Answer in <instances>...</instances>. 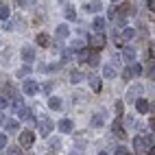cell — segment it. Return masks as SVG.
I'll return each mask as SVG.
<instances>
[{
	"mask_svg": "<svg viewBox=\"0 0 155 155\" xmlns=\"http://www.w3.org/2000/svg\"><path fill=\"white\" fill-rule=\"evenodd\" d=\"M20 7H31V0H20Z\"/></svg>",
	"mask_w": 155,
	"mask_h": 155,
	"instance_id": "39",
	"label": "cell"
},
{
	"mask_svg": "<svg viewBox=\"0 0 155 155\" xmlns=\"http://www.w3.org/2000/svg\"><path fill=\"white\" fill-rule=\"evenodd\" d=\"M18 114H20V118H22V120H33V111H31L28 107H20Z\"/></svg>",
	"mask_w": 155,
	"mask_h": 155,
	"instance_id": "14",
	"label": "cell"
},
{
	"mask_svg": "<svg viewBox=\"0 0 155 155\" xmlns=\"http://www.w3.org/2000/svg\"><path fill=\"white\" fill-rule=\"evenodd\" d=\"M7 147V133H0V151Z\"/></svg>",
	"mask_w": 155,
	"mask_h": 155,
	"instance_id": "31",
	"label": "cell"
},
{
	"mask_svg": "<svg viewBox=\"0 0 155 155\" xmlns=\"http://www.w3.org/2000/svg\"><path fill=\"white\" fill-rule=\"evenodd\" d=\"M151 131L155 133V118H151Z\"/></svg>",
	"mask_w": 155,
	"mask_h": 155,
	"instance_id": "41",
	"label": "cell"
},
{
	"mask_svg": "<svg viewBox=\"0 0 155 155\" xmlns=\"http://www.w3.org/2000/svg\"><path fill=\"white\" fill-rule=\"evenodd\" d=\"M149 153H155V147H151V151H149Z\"/></svg>",
	"mask_w": 155,
	"mask_h": 155,
	"instance_id": "43",
	"label": "cell"
},
{
	"mask_svg": "<svg viewBox=\"0 0 155 155\" xmlns=\"http://www.w3.org/2000/svg\"><path fill=\"white\" fill-rule=\"evenodd\" d=\"M147 2H149V9H151V11L155 13V0H147Z\"/></svg>",
	"mask_w": 155,
	"mask_h": 155,
	"instance_id": "38",
	"label": "cell"
},
{
	"mask_svg": "<svg viewBox=\"0 0 155 155\" xmlns=\"http://www.w3.org/2000/svg\"><path fill=\"white\" fill-rule=\"evenodd\" d=\"M116 114H118V116H122V101L116 103Z\"/></svg>",
	"mask_w": 155,
	"mask_h": 155,
	"instance_id": "34",
	"label": "cell"
},
{
	"mask_svg": "<svg viewBox=\"0 0 155 155\" xmlns=\"http://www.w3.org/2000/svg\"><path fill=\"white\" fill-rule=\"evenodd\" d=\"M111 129H114V133H116L118 138H125V136H127V133H125V129H122V122H120V116H118L116 120L111 122Z\"/></svg>",
	"mask_w": 155,
	"mask_h": 155,
	"instance_id": "9",
	"label": "cell"
},
{
	"mask_svg": "<svg viewBox=\"0 0 155 155\" xmlns=\"http://www.w3.org/2000/svg\"><path fill=\"white\" fill-rule=\"evenodd\" d=\"M151 147H149V142L144 140V136H136L133 138V151L136 153H147Z\"/></svg>",
	"mask_w": 155,
	"mask_h": 155,
	"instance_id": "5",
	"label": "cell"
},
{
	"mask_svg": "<svg viewBox=\"0 0 155 155\" xmlns=\"http://www.w3.org/2000/svg\"><path fill=\"white\" fill-rule=\"evenodd\" d=\"M114 153H118V155H125V153H129V151H127V147H118V149L114 151Z\"/></svg>",
	"mask_w": 155,
	"mask_h": 155,
	"instance_id": "35",
	"label": "cell"
},
{
	"mask_svg": "<svg viewBox=\"0 0 155 155\" xmlns=\"http://www.w3.org/2000/svg\"><path fill=\"white\" fill-rule=\"evenodd\" d=\"M90 55H92L90 50H85V48H81V50H79V61H87V59H90Z\"/></svg>",
	"mask_w": 155,
	"mask_h": 155,
	"instance_id": "23",
	"label": "cell"
},
{
	"mask_svg": "<svg viewBox=\"0 0 155 155\" xmlns=\"http://www.w3.org/2000/svg\"><path fill=\"white\" fill-rule=\"evenodd\" d=\"M136 109L140 114H147L149 111V101L147 98H136Z\"/></svg>",
	"mask_w": 155,
	"mask_h": 155,
	"instance_id": "13",
	"label": "cell"
},
{
	"mask_svg": "<svg viewBox=\"0 0 155 155\" xmlns=\"http://www.w3.org/2000/svg\"><path fill=\"white\" fill-rule=\"evenodd\" d=\"M64 13H66V18L70 20V22H74V20H77V13H74V7H70V5H68Z\"/></svg>",
	"mask_w": 155,
	"mask_h": 155,
	"instance_id": "20",
	"label": "cell"
},
{
	"mask_svg": "<svg viewBox=\"0 0 155 155\" xmlns=\"http://www.w3.org/2000/svg\"><path fill=\"white\" fill-rule=\"evenodd\" d=\"M48 107L53 109V111H59L61 107H64V101H61L59 96H50L48 98Z\"/></svg>",
	"mask_w": 155,
	"mask_h": 155,
	"instance_id": "10",
	"label": "cell"
},
{
	"mask_svg": "<svg viewBox=\"0 0 155 155\" xmlns=\"http://www.w3.org/2000/svg\"><path fill=\"white\" fill-rule=\"evenodd\" d=\"M72 48H74V50H81V48H83V39H72V44H70Z\"/></svg>",
	"mask_w": 155,
	"mask_h": 155,
	"instance_id": "29",
	"label": "cell"
},
{
	"mask_svg": "<svg viewBox=\"0 0 155 155\" xmlns=\"http://www.w3.org/2000/svg\"><path fill=\"white\" fill-rule=\"evenodd\" d=\"M105 35H103V31H94L92 33V37H90V48H94V50H101L103 46H105Z\"/></svg>",
	"mask_w": 155,
	"mask_h": 155,
	"instance_id": "1",
	"label": "cell"
},
{
	"mask_svg": "<svg viewBox=\"0 0 155 155\" xmlns=\"http://www.w3.org/2000/svg\"><path fill=\"white\" fill-rule=\"evenodd\" d=\"M151 57H155V44L151 46Z\"/></svg>",
	"mask_w": 155,
	"mask_h": 155,
	"instance_id": "42",
	"label": "cell"
},
{
	"mask_svg": "<svg viewBox=\"0 0 155 155\" xmlns=\"http://www.w3.org/2000/svg\"><path fill=\"white\" fill-rule=\"evenodd\" d=\"M9 105V98H5V96H0V111H2L5 107Z\"/></svg>",
	"mask_w": 155,
	"mask_h": 155,
	"instance_id": "32",
	"label": "cell"
},
{
	"mask_svg": "<svg viewBox=\"0 0 155 155\" xmlns=\"http://www.w3.org/2000/svg\"><path fill=\"white\" fill-rule=\"evenodd\" d=\"M122 55H125L127 61H133V59H136V50H133L131 46H125V48H122Z\"/></svg>",
	"mask_w": 155,
	"mask_h": 155,
	"instance_id": "16",
	"label": "cell"
},
{
	"mask_svg": "<svg viewBox=\"0 0 155 155\" xmlns=\"http://www.w3.org/2000/svg\"><path fill=\"white\" fill-rule=\"evenodd\" d=\"M7 153H11V155H15V153H20V147H11V149H7Z\"/></svg>",
	"mask_w": 155,
	"mask_h": 155,
	"instance_id": "37",
	"label": "cell"
},
{
	"mask_svg": "<svg viewBox=\"0 0 155 155\" xmlns=\"http://www.w3.org/2000/svg\"><path fill=\"white\" fill-rule=\"evenodd\" d=\"M147 74L151 79H155V61H149V68H147Z\"/></svg>",
	"mask_w": 155,
	"mask_h": 155,
	"instance_id": "27",
	"label": "cell"
},
{
	"mask_svg": "<svg viewBox=\"0 0 155 155\" xmlns=\"http://www.w3.org/2000/svg\"><path fill=\"white\" fill-rule=\"evenodd\" d=\"M53 129H55V122L50 120V118H42V120H39V131H42V138H48L50 133H53Z\"/></svg>",
	"mask_w": 155,
	"mask_h": 155,
	"instance_id": "4",
	"label": "cell"
},
{
	"mask_svg": "<svg viewBox=\"0 0 155 155\" xmlns=\"http://www.w3.org/2000/svg\"><path fill=\"white\" fill-rule=\"evenodd\" d=\"M37 44H39V46H46V44H48V35L39 33V35H37Z\"/></svg>",
	"mask_w": 155,
	"mask_h": 155,
	"instance_id": "28",
	"label": "cell"
},
{
	"mask_svg": "<svg viewBox=\"0 0 155 155\" xmlns=\"http://www.w3.org/2000/svg\"><path fill=\"white\" fill-rule=\"evenodd\" d=\"M11 11H9V7H0V20H9Z\"/></svg>",
	"mask_w": 155,
	"mask_h": 155,
	"instance_id": "26",
	"label": "cell"
},
{
	"mask_svg": "<svg viewBox=\"0 0 155 155\" xmlns=\"http://www.w3.org/2000/svg\"><path fill=\"white\" fill-rule=\"evenodd\" d=\"M5 129L11 131V133H15V131H20V122H18L15 118H7V120H5Z\"/></svg>",
	"mask_w": 155,
	"mask_h": 155,
	"instance_id": "11",
	"label": "cell"
},
{
	"mask_svg": "<svg viewBox=\"0 0 155 155\" xmlns=\"http://www.w3.org/2000/svg\"><path fill=\"white\" fill-rule=\"evenodd\" d=\"M142 72V66L140 64H133V66H127L125 70H122V79L125 81H131V79H136L138 74Z\"/></svg>",
	"mask_w": 155,
	"mask_h": 155,
	"instance_id": "2",
	"label": "cell"
},
{
	"mask_svg": "<svg viewBox=\"0 0 155 155\" xmlns=\"http://www.w3.org/2000/svg\"><path fill=\"white\" fill-rule=\"evenodd\" d=\"M59 2H64V0H59Z\"/></svg>",
	"mask_w": 155,
	"mask_h": 155,
	"instance_id": "46",
	"label": "cell"
},
{
	"mask_svg": "<svg viewBox=\"0 0 155 155\" xmlns=\"http://www.w3.org/2000/svg\"><path fill=\"white\" fill-rule=\"evenodd\" d=\"M85 9H87V11H92V13H96V11H101V2H98V0H94V2L85 5Z\"/></svg>",
	"mask_w": 155,
	"mask_h": 155,
	"instance_id": "21",
	"label": "cell"
},
{
	"mask_svg": "<svg viewBox=\"0 0 155 155\" xmlns=\"http://www.w3.org/2000/svg\"><path fill=\"white\" fill-rule=\"evenodd\" d=\"M87 64H90L92 68H96V66L101 64V59H98V55H90V59H87Z\"/></svg>",
	"mask_w": 155,
	"mask_h": 155,
	"instance_id": "25",
	"label": "cell"
},
{
	"mask_svg": "<svg viewBox=\"0 0 155 155\" xmlns=\"http://www.w3.org/2000/svg\"><path fill=\"white\" fill-rule=\"evenodd\" d=\"M133 35H136V31H133V28H125V33H122V37H125V39H131Z\"/></svg>",
	"mask_w": 155,
	"mask_h": 155,
	"instance_id": "30",
	"label": "cell"
},
{
	"mask_svg": "<svg viewBox=\"0 0 155 155\" xmlns=\"http://www.w3.org/2000/svg\"><path fill=\"white\" fill-rule=\"evenodd\" d=\"M33 142H35V136H33V131L24 129L22 133H20V147H24V149H31V147H33Z\"/></svg>",
	"mask_w": 155,
	"mask_h": 155,
	"instance_id": "3",
	"label": "cell"
},
{
	"mask_svg": "<svg viewBox=\"0 0 155 155\" xmlns=\"http://www.w3.org/2000/svg\"><path fill=\"white\" fill-rule=\"evenodd\" d=\"M103 77H105V79H114V77H116V68H114V66H105V68H103Z\"/></svg>",
	"mask_w": 155,
	"mask_h": 155,
	"instance_id": "17",
	"label": "cell"
},
{
	"mask_svg": "<svg viewBox=\"0 0 155 155\" xmlns=\"http://www.w3.org/2000/svg\"><path fill=\"white\" fill-rule=\"evenodd\" d=\"M28 72H31V66H24V68H20L18 74H20V77H24V74H28Z\"/></svg>",
	"mask_w": 155,
	"mask_h": 155,
	"instance_id": "33",
	"label": "cell"
},
{
	"mask_svg": "<svg viewBox=\"0 0 155 155\" xmlns=\"http://www.w3.org/2000/svg\"><path fill=\"white\" fill-rule=\"evenodd\" d=\"M85 79V74H83V72H79V70H74V72H72V74H70V83H81V81H83Z\"/></svg>",
	"mask_w": 155,
	"mask_h": 155,
	"instance_id": "15",
	"label": "cell"
},
{
	"mask_svg": "<svg viewBox=\"0 0 155 155\" xmlns=\"http://www.w3.org/2000/svg\"><path fill=\"white\" fill-rule=\"evenodd\" d=\"M22 59H24V64H33L35 61V50L31 46H24L22 48Z\"/></svg>",
	"mask_w": 155,
	"mask_h": 155,
	"instance_id": "8",
	"label": "cell"
},
{
	"mask_svg": "<svg viewBox=\"0 0 155 155\" xmlns=\"http://www.w3.org/2000/svg\"><path fill=\"white\" fill-rule=\"evenodd\" d=\"M90 87L94 92H101V79L98 77H90Z\"/></svg>",
	"mask_w": 155,
	"mask_h": 155,
	"instance_id": "19",
	"label": "cell"
},
{
	"mask_svg": "<svg viewBox=\"0 0 155 155\" xmlns=\"http://www.w3.org/2000/svg\"><path fill=\"white\" fill-rule=\"evenodd\" d=\"M57 127H59L61 133H72V129H74V125H72V120H70V118H61Z\"/></svg>",
	"mask_w": 155,
	"mask_h": 155,
	"instance_id": "7",
	"label": "cell"
},
{
	"mask_svg": "<svg viewBox=\"0 0 155 155\" xmlns=\"http://www.w3.org/2000/svg\"><path fill=\"white\" fill-rule=\"evenodd\" d=\"M22 90H24V94H26V96H35L37 92H39V85H37V81L26 79V81H24V85H22Z\"/></svg>",
	"mask_w": 155,
	"mask_h": 155,
	"instance_id": "6",
	"label": "cell"
},
{
	"mask_svg": "<svg viewBox=\"0 0 155 155\" xmlns=\"http://www.w3.org/2000/svg\"><path fill=\"white\" fill-rule=\"evenodd\" d=\"M55 35H57V39H64V37H68V35H70V28H68V24H59V26H57V31H55Z\"/></svg>",
	"mask_w": 155,
	"mask_h": 155,
	"instance_id": "12",
	"label": "cell"
},
{
	"mask_svg": "<svg viewBox=\"0 0 155 155\" xmlns=\"http://www.w3.org/2000/svg\"><path fill=\"white\" fill-rule=\"evenodd\" d=\"M50 149H61V142L59 140H53V142H50Z\"/></svg>",
	"mask_w": 155,
	"mask_h": 155,
	"instance_id": "36",
	"label": "cell"
},
{
	"mask_svg": "<svg viewBox=\"0 0 155 155\" xmlns=\"http://www.w3.org/2000/svg\"><path fill=\"white\" fill-rule=\"evenodd\" d=\"M111 2H118V0H111Z\"/></svg>",
	"mask_w": 155,
	"mask_h": 155,
	"instance_id": "45",
	"label": "cell"
},
{
	"mask_svg": "<svg viewBox=\"0 0 155 155\" xmlns=\"http://www.w3.org/2000/svg\"><path fill=\"white\" fill-rule=\"evenodd\" d=\"M2 92H5V94H11L13 90H11V85H5V87H2Z\"/></svg>",
	"mask_w": 155,
	"mask_h": 155,
	"instance_id": "40",
	"label": "cell"
},
{
	"mask_svg": "<svg viewBox=\"0 0 155 155\" xmlns=\"http://www.w3.org/2000/svg\"><path fill=\"white\" fill-rule=\"evenodd\" d=\"M140 90H142L140 85H136V87H131V90H129V94H127V98H129V101H136L133 96H136V94H140Z\"/></svg>",
	"mask_w": 155,
	"mask_h": 155,
	"instance_id": "24",
	"label": "cell"
},
{
	"mask_svg": "<svg viewBox=\"0 0 155 155\" xmlns=\"http://www.w3.org/2000/svg\"><path fill=\"white\" fill-rule=\"evenodd\" d=\"M92 127H103V122H105V120H103V116H101V114H96V116H92Z\"/></svg>",
	"mask_w": 155,
	"mask_h": 155,
	"instance_id": "22",
	"label": "cell"
},
{
	"mask_svg": "<svg viewBox=\"0 0 155 155\" xmlns=\"http://www.w3.org/2000/svg\"><path fill=\"white\" fill-rule=\"evenodd\" d=\"M92 28H94V31H103V28H105V20H103V18H94Z\"/></svg>",
	"mask_w": 155,
	"mask_h": 155,
	"instance_id": "18",
	"label": "cell"
},
{
	"mask_svg": "<svg viewBox=\"0 0 155 155\" xmlns=\"http://www.w3.org/2000/svg\"><path fill=\"white\" fill-rule=\"evenodd\" d=\"M0 122H2V114H0Z\"/></svg>",
	"mask_w": 155,
	"mask_h": 155,
	"instance_id": "44",
	"label": "cell"
}]
</instances>
